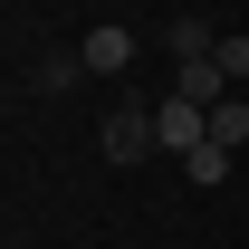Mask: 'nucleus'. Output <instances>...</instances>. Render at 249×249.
<instances>
[{
  "label": "nucleus",
  "instance_id": "nucleus-2",
  "mask_svg": "<svg viewBox=\"0 0 249 249\" xmlns=\"http://www.w3.org/2000/svg\"><path fill=\"white\" fill-rule=\"evenodd\" d=\"M154 134H163V154H192V144H211V106L163 96V106H154Z\"/></svg>",
  "mask_w": 249,
  "mask_h": 249
},
{
  "label": "nucleus",
  "instance_id": "nucleus-7",
  "mask_svg": "<svg viewBox=\"0 0 249 249\" xmlns=\"http://www.w3.org/2000/svg\"><path fill=\"white\" fill-rule=\"evenodd\" d=\"M211 48H220V29L201 10H182V19H173V58H211Z\"/></svg>",
  "mask_w": 249,
  "mask_h": 249
},
{
  "label": "nucleus",
  "instance_id": "nucleus-3",
  "mask_svg": "<svg viewBox=\"0 0 249 249\" xmlns=\"http://www.w3.org/2000/svg\"><path fill=\"white\" fill-rule=\"evenodd\" d=\"M77 58H87V77H124V67H134V29H115V19H106V29L77 38Z\"/></svg>",
  "mask_w": 249,
  "mask_h": 249
},
{
  "label": "nucleus",
  "instance_id": "nucleus-5",
  "mask_svg": "<svg viewBox=\"0 0 249 249\" xmlns=\"http://www.w3.org/2000/svg\"><path fill=\"white\" fill-rule=\"evenodd\" d=\"M211 144H230V154L249 144V87H230V96L211 106Z\"/></svg>",
  "mask_w": 249,
  "mask_h": 249
},
{
  "label": "nucleus",
  "instance_id": "nucleus-4",
  "mask_svg": "<svg viewBox=\"0 0 249 249\" xmlns=\"http://www.w3.org/2000/svg\"><path fill=\"white\" fill-rule=\"evenodd\" d=\"M173 96H192V106H220V96H230V67H220V58H173Z\"/></svg>",
  "mask_w": 249,
  "mask_h": 249
},
{
  "label": "nucleus",
  "instance_id": "nucleus-1",
  "mask_svg": "<svg viewBox=\"0 0 249 249\" xmlns=\"http://www.w3.org/2000/svg\"><path fill=\"white\" fill-rule=\"evenodd\" d=\"M154 144H163V134H154V106H115V115L96 124V154L115 163V173H124V163H144Z\"/></svg>",
  "mask_w": 249,
  "mask_h": 249
},
{
  "label": "nucleus",
  "instance_id": "nucleus-6",
  "mask_svg": "<svg viewBox=\"0 0 249 249\" xmlns=\"http://www.w3.org/2000/svg\"><path fill=\"white\" fill-rule=\"evenodd\" d=\"M230 163H240L230 144H192V154H182V173H192L201 192H220V182H230Z\"/></svg>",
  "mask_w": 249,
  "mask_h": 249
},
{
  "label": "nucleus",
  "instance_id": "nucleus-8",
  "mask_svg": "<svg viewBox=\"0 0 249 249\" xmlns=\"http://www.w3.org/2000/svg\"><path fill=\"white\" fill-rule=\"evenodd\" d=\"M77 67H87V58H38V67H29V87H38V96H58V87H77Z\"/></svg>",
  "mask_w": 249,
  "mask_h": 249
}]
</instances>
